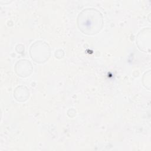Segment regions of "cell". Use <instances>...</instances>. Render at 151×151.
I'll use <instances>...</instances> for the list:
<instances>
[{"label":"cell","instance_id":"obj_1","mask_svg":"<svg viewBox=\"0 0 151 151\" xmlns=\"http://www.w3.org/2000/svg\"><path fill=\"white\" fill-rule=\"evenodd\" d=\"M84 10L80 14L78 26L84 34H94L98 32L101 28L102 19L100 14H96V10Z\"/></svg>","mask_w":151,"mask_h":151}]
</instances>
